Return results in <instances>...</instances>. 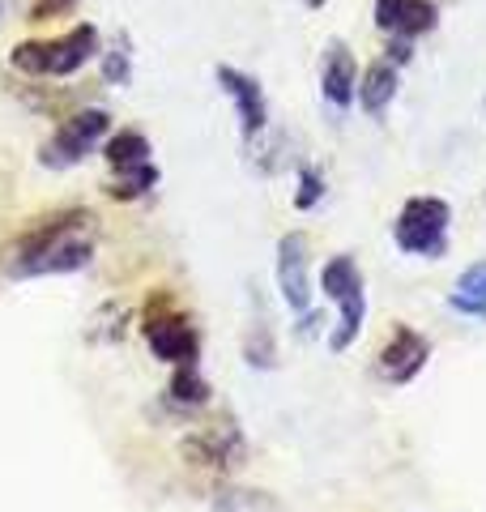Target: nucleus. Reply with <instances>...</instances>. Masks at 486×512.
Listing matches in <instances>:
<instances>
[{
	"mask_svg": "<svg viewBox=\"0 0 486 512\" xmlns=\"http://www.w3.org/2000/svg\"><path fill=\"white\" fill-rule=\"evenodd\" d=\"M431 363V342L427 333H418L414 325H393V333H388V342L380 346L376 355V376L384 384H393V389H401V384H410L423 376V367Z\"/></svg>",
	"mask_w": 486,
	"mask_h": 512,
	"instance_id": "9",
	"label": "nucleus"
},
{
	"mask_svg": "<svg viewBox=\"0 0 486 512\" xmlns=\"http://www.w3.org/2000/svg\"><path fill=\"white\" fill-rule=\"evenodd\" d=\"M397 82H401V69H393L388 60H371L367 69L359 73V90H354V103H359L367 116H384L388 103L397 99Z\"/></svg>",
	"mask_w": 486,
	"mask_h": 512,
	"instance_id": "14",
	"label": "nucleus"
},
{
	"mask_svg": "<svg viewBox=\"0 0 486 512\" xmlns=\"http://www.w3.org/2000/svg\"><path fill=\"white\" fill-rule=\"evenodd\" d=\"M354 90H359V64H354V52L342 39H329L324 43V56H320V99L337 111H350Z\"/></svg>",
	"mask_w": 486,
	"mask_h": 512,
	"instance_id": "12",
	"label": "nucleus"
},
{
	"mask_svg": "<svg viewBox=\"0 0 486 512\" xmlns=\"http://www.w3.org/2000/svg\"><path fill=\"white\" fill-rule=\"evenodd\" d=\"M162 402H167V410L192 419V414H201L209 402H214V384L205 380L201 367H171V380H167Z\"/></svg>",
	"mask_w": 486,
	"mask_h": 512,
	"instance_id": "13",
	"label": "nucleus"
},
{
	"mask_svg": "<svg viewBox=\"0 0 486 512\" xmlns=\"http://www.w3.org/2000/svg\"><path fill=\"white\" fill-rule=\"evenodd\" d=\"M99 69H103L107 86H128V82H133V43H128V35H116L103 47V52H99Z\"/></svg>",
	"mask_w": 486,
	"mask_h": 512,
	"instance_id": "19",
	"label": "nucleus"
},
{
	"mask_svg": "<svg viewBox=\"0 0 486 512\" xmlns=\"http://www.w3.org/2000/svg\"><path fill=\"white\" fill-rule=\"evenodd\" d=\"M307 261H312V252H307V235L303 231H286L278 239V256H273V278H278V295L282 303L295 316L312 312V274H307Z\"/></svg>",
	"mask_w": 486,
	"mask_h": 512,
	"instance_id": "8",
	"label": "nucleus"
},
{
	"mask_svg": "<svg viewBox=\"0 0 486 512\" xmlns=\"http://www.w3.org/2000/svg\"><path fill=\"white\" fill-rule=\"evenodd\" d=\"M320 291L329 303H337V325L329 329V350L333 355H346L367 325V286H363L359 261L350 252L329 256L320 265Z\"/></svg>",
	"mask_w": 486,
	"mask_h": 512,
	"instance_id": "3",
	"label": "nucleus"
},
{
	"mask_svg": "<svg viewBox=\"0 0 486 512\" xmlns=\"http://www.w3.org/2000/svg\"><path fill=\"white\" fill-rule=\"evenodd\" d=\"M243 363L248 367H261V372H273L278 367V342H273V329L269 320H252L248 333H243Z\"/></svg>",
	"mask_w": 486,
	"mask_h": 512,
	"instance_id": "18",
	"label": "nucleus"
},
{
	"mask_svg": "<svg viewBox=\"0 0 486 512\" xmlns=\"http://www.w3.org/2000/svg\"><path fill=\"white\" fill-rule=\"evenodd\" d=\"M103 158H107L111 171H133V167L154 163V146L145 133H137V128H120V133H111L103 141Z\"/></svg>",
	"mask_w": 486,
	"mask_h": 512,
	"instance_id": "15",
	"label": "nucleus"
},
{
	"mask_svg": "<svg viewBox=\"0 0 486 512\" xmlns=\"http://www.w3.org/2000/svg\"><path fill=\"white\" fill-rule=\"evenodd\" d=\"M371 18H376L380 35L414 43L440 26V5H435V0H376V5H371Z\"/></svg>",
	"mask_w": 486,
	"mask_h": 512,
	"instance_id": "11",
	"label": "nucleus"
},
{
	"mask_svg": "<svg viewBox=\"0 0 486 512\" xmlns=\"http://www.w3.org/2000/svg\"><path fill=\"white\" fill-rule=\"evenodd\" d=\"M184 461L205 470V474L226 478L248 461V436H243V427L231 419V414H226V419H214V423H201L184 436Z\"/></svg>",
	"mask_w": 486,
	"mask_h": 512,
	"instance_id": "6",
	"label": "nucleus"
},
{
	"mask_svg": "<svg viewBox=\"0 0 486 512\" xmlns=\"http://www.w3.org/2000/svg\"><path fill=\"white\" fill-rule=\"evenodd\" d=\"M214 77H218V90L235 103V120H239L243 141H256L265 133V124H269V103H265L261 82H256L252 73L235 69V64H218Z\"/></svg>",
	"mask_w": 486,
	"mask_h": 512,
	"instance_id": "10",
	"label": "nucleus"
},
{
	"mask_svg": "<svg viewBox=\"0 0 486 512\" xmlns=\"http://www.w3.org/2000/svg\"><path fill=\"white\" fill-rule=\"evenodd\" d=\"M448 227H452V205L444 197H410L393 222V244L405 256L440 261L448 252Z\"/></svg>",
	"mask_w": 486,
	"mask_h": 512,
	"instance_id": "5",
	"label": "nucleus"
},
{
	"mask_svg": "<svg viewBox=\"0 0 486 512\" xmlns=\"http://www.w3.org/2000/svg\"><path fill=\"white\" fill-rule=\"evenodd\" d=\"M107 128H111V116H107L103 107H81V111H73V116H64L52 128V137L39 146V163L52 167V171L77 167L81 158H86L107 137Z\"/></svg>",
	"mask_w": 486,
	"mask_h": 512,
	"instance_id": "7",
	"label": "nucleus"
},
{
	"mask_svg": "<svg viewBox=\"0 0 486 512\" xmlns=\"http://www.w3.org/2000/svg\"><path fill=\"white\" fill-rule=\"evenodd\" d=\"M324 175L320 171H312V167H299V180H295V210H316V205L324 201Z\"/></svg>",
	"mask_w": 486,
	"mask_h": 512,
	"instance_id": "20",
	"label": "nucleus"
},
{
	"mask_svg": "<svg viewBox=\"0 0 486 512\" xmlns=\"http://www.w3.org/2000/svg\"><path fill=\"white\" fill-rule=\"evenodd\" d=\"M448 308L469 320H486V261H474L448 291Z\"/></svg>",
	"mask_w": 486,
	"mask_h": 512,
	"instance_id": "16",
	"label": "nucleus"
},
{
	"mask_svg": "<svg viewBox=\"0 0 486 512\" xmlns=\"http://www.w3.org/2000/svg\"><path fill=\"white\" fill-rule=\"evenodd\" d=\"M145 346L167 367H201V329L175 308L171 295H154L141 316Z\"/></svg>",
	"mask_w": 486,
	"mask_h": 512,
	"instance_id": "4",
	"label": "nucleus"
},
{
	"mask_svg": "<svg viewBox=\"0 0 486 512\" xmlns=\"http://www.w3.org/2000/svg\"><path fill=\"white\" fill-rule=\"evenodd\" d=\"M94 244H99V218L90 210H60L0 244V274L9 282L77 274L94 261Z\"/></svg>",
	"mask_w": 486,
	"mask_h": 512,
	"instance_id": "1",
	"label": "nucleus"
},
{
	"mask_svg": "<svg viewBox=\"0 0 486 512\" xmlns=\"http://www.w3.org/2000/svg\"><path fill=\"white\" fill-rule=\"evenodd\" d=\"M158 167L154 163H145V167H133V171H111V184L103 188L111 201H141L145 192H154L158 188Z\"/></svg>",
	"mask_w": 486,
	"mask_h": 512,
	"instance_id": "17",
	"label": "nucleus"
},
{
	"mask_svg": "<svg viewBox=\"0 0 486 512\" xmlns=\"http://www.w3.org/2000/svg\"><path fill=\"white\" fill-rule=\"evenodd\" d=\"M299 5H303V9H320V5H324V0H299Z\"/></svg>",
	"mask_w": 486,
	"mask_h": 512,
	"instance_id": "22",
	"label": "nucleus"
},
{
	"mask_svg": "<svg viewBox=\"0 0 486 512\" xmlns=\"http://www.w3.org/2000/svg\"><path fill=\"white\" fill-rule=\"evenodd\" d=\"M69 13H77V0H35L26 13V22H52V18H69Z\"/></svg>",
	"mask_w": 486,
	"mask_h": 512,
	"instance_id": "21",
	"label": "nucleus"
},
{
	"mask_svg": "<svg viewBox=\"0 0 486 512\" xmlns=\"http://www.w3.org/2000/svg\"><path fill=\"white\" fill-rule=\"evenodd\" d=\"M103 52V35L94 22H77L56 39H26L9 52V64L26 77H73Z\"/></svg>",
	"mask_w": 486,
	"mask_h": 512,
	"instance_id": "2",
	"label": "nucleus"
}]
</instances>
